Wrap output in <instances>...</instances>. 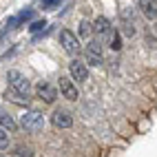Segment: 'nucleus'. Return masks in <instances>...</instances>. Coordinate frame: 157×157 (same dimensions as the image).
Listing matches in <instances>:
<instances>
[{
  "mask_svg": "<svg viewBox=\"0 0 157 157\" xmlns=\"http://www.w3.org/2000/svg\"><path fill=\"white\" fill-rule=\"evenodd\" d=\"M20 126H22L25 131H29V133H38V131H42V126H44V117H42V113H40V111H27L22 117H20Z\"/></svg>",
  "mask_w": 157,
  "mask_h": 157,
  "instance_id": "nucleus-1",
  "label": "nucleus"
},
{
  "mask_svg": "<svg viewBox=\"0 0 157 157\" xmlns=\"http://www.w3.org/2000/svg\"><path fill=\"white\" fill-rule=\"evenodd\" d=\"M60 44H62V49L67 51L69 56H78L80 53V38L73 33L71 29H62L60 31Z\"/></svg>",
  "mask_w": 157,
  "mask_h": 157,
  "instance_id": "nucleus-2",
  "label": "nucleus"
},
{
  "mask_svg": "<svg viewBox=\"0 0 157 157\" xmlns=\"http://www.w3.org/2000/svg\"><path fill=\"white\" fill-rule=\"evenodd\" d=\"M84 58H86V64L91 67H100L104 62V53H102V42L100 40H91L84 49Z\"/></svg>",
  "mask_w": 157,
  "mask_h": 157,
  "instance_id": "nucleus-3",
  "label": "nucleus"
},
{
  "mask_svg": "<svg viewBox=\"0 0 157 157\" xmlns=\"http://www.w3.org/2000/svg\"><path fill=\"white\" fill-rule=\"evenodd\" d=\"M7 80H9V86L20 91V93H25V95H29V91H31V84H29V80L22 75L20 71H9L7 73Z\"/></svg>",
  "mask_w": 157,
  "mask_h": 157,
  "instance_id": "nucleus-4",
  "label": "nucleus"
},
{
  "mask_svg": "<svg viewBox=\"0 0 157 157\" xmlns=\"http://www.w3.org/2000/svg\"><path fill=\"white\" fill-rule=\"evenodd\" d=\"M36 95L40 100H44L47 104H53L56 98H58V89L53 84H49V82H38L36 84Z\"/></svg>",
  "mask_w": 157,
  "mask_h": 157,
  "instance_id": "nucleus-5",
  "label": "nucleus"
},
{
  "mask_svg": "<svg viewBox=\"0 0 157 157\" xmlns=\"http://www.w3.org/2000/svg\"><path fill=\"white\" fill-rule=\"evenodd\" d=\"M69 73H71V78L78 80V82H86L89 80V67L84 62H80V60H73L69 64Z\"/></svg>",
  "mask_w": 157,
  "mask_h": 157,
  "instance_id": "nucleus-6",
  "label": "nucleus"
},
{
  "mask_svg": "<svg viewBox=\"0 0 157 157\" xmlns=\"http://www.w3.org/2000/svg\"><path fill=\"white\" fill-rule=\"evenodd\" d=\"M51 122H53L56 128H69L71 124H73V117H71L69 111H64V109H56L53 115H51Z\"/></svg>",
  "mask_w": 157,
  "mask_h": 157,
  "instance_id": "nucleus-7",
  "label": "nucleus"
},
{
  "mask_svg": "<svg viewBox=\"0 0 157 157\" xmlns=\"http://www.w3.org/2000/svg\"><path fill=\"white\" fill-rule=\"evenodd\" d=\"M60 93H62V98H67V100H78V86L73 84V78H62L60 75Z\"/></svg>",
  "mask_w": 157,
  "mask_h": 157,
  "instance_id": "nucleus-8",
  "label": "nucleus"
},
{
  "mask_svg": "<svg viewBox=\"0 0 157 157\" xmlns=\"http://www.w3.org/2000/svg\"><path fill=\"white\" fill-rule=\"evenodd\" d=\"M5 98H7L9 102L18 104V106H29V102H31L29 95H25V93H20V91H16V89H11V86L5 91Z\"/></svg>",
  "mask_w": 157,
  "mask_h": 157,
  "instance_id": "nucleus-9",
  "label": "nucleus"
},
{
  "mask_svg": "<svg viewBox=\"0 0 157 157\" xmlns=\"http://www.w3.org/2000/svg\"><path fill=\"white\" fill-rule=\"evenodd\" d=\"M93 31H95V36H100V38H109L113 27L104 16H100V18H95V22H93Z\"/></svg>",
  "mask_w": 157,
  "mask_h": 157,
  "instance_id": "nucleus-10",
  "label": "nucleus"
},
{
  "mask_svg": "<svg viewBox=\"0 0 157 157\" xmlns=\"http://www.w3.org/2000/svg\"><path fill=\"white\" fill-rule=\"evenodd\" d=\"M140 9L148 20L157 18V0H140Z\"/></svg>",
  "mask_w": 157,
  "mask_h": 157,
  "instance_id": "nucleus-11",
  "label": "nucleus"
},
{
  "mask_svg": "<svg viewBox=\"0 0 157 157\" xmlns=\"http://www.w3.org/2000/svg\"><path fill=\"white\" fill-rule=\"evenodd\" d=\"M0 128H5V131H9V133L18 128L16 120H13V117H11V115H9V113H7L2 106H0Z\"/></svg>",
  "mask_w": 157,
  "mask_h": 157,
  "instance_id": "nucleus-12",
  "label": "nucleus"
},
{
  "mask_svg": "<svg viewBox=\"0 0 157 157\" xmlns=\"http://www.w3.org/2000/svg\"><path fill=\"white\" fill-rule=\"evenodd\" d=\"M109 47L113 49V51H120L122 49V38H120V33H117V31H111V36H109Z\"/></svg>",
  "mask_w": 157,
  "mask_h": 157,
  "instance_id": "nucleus-13",
  "label": "nucleus"
},
{
  "mask_svg": "<svg viewBox=\"0 0 157 157\" xmlns=\"http://www.w3.org/2000/svg\"><path fill=\"white\" fill-rule=\"evenodd\" d=\"M31 18H33V11H31V9H25V11H20V13L16 16L18 22H27V20H31Z\"/></svg>",
  "mask_w": 157,
  "mask_h": 157,
  "instance_id": "nucleus-14",
  "label": "nucleus"
},
{
  "mask_svg": "<svg viewBox=\"0 0 157 157\" xmlns=\"http://www.w3.org/2000/svg\"><path fill=\"white\" fill-rule=\"evenodd\" d=\"M44 27H47V22H44V20H36V22L29 27V31H31V33H40V31H42Z\"/></svg>",
  "mask_w": 157,
  "mask_h": 157,
  "instance_id": "nucleus-15",
  "label": "nucleus"
},
{
  "mask_svg": "<svg viewBox=\"0 0 157 157\" xmlns=\"http://www.w3.org/2000/svg\"><path fill=\"white\" fill-rule=\"evenodd\" d=\"M9 146V135L5 128H0V148H7Z\"/></svg>",
  "mask_w": 157,
  "mask_h": 157,
  "instance_id": "nucleus-16",
  "label": "nucleus"
},
{
  "mask_svg": "<svg viewBox=\"0 0 157 157\" xmlns=\"http://www.w3.org/2000/svg\"><path fill=\"white\" fill-rule=\"evenodd\" d=\"M91 31H93V27L86 22V20H84V22L80 25V36H91Z\"/></svg>",
  "mask_w": 157,
  "mask_h": 157,
  "instance_id": "nucleus-17",
  "label": "nucleus"
},
{
  "mask_svg": "<svg viewBox=\"0 0 157 157\" xmlns=\"http://www.w3.org/2000/svg\"><path fill=\"white\" fill-rule=\"evenodd\" d=\"M60 5V0H42V7L44 9H53V7H58Z\"/></svg>",
  "mask_w": 157,
  "mask_h": 157,
  "instance_id": "nucleus-18",
  "label": "nucleus"
},
{
  "mask_svg": "<svg viewBox=\"0 0 157 157\" xmlns=\"http://www.w3.org/2000/svg\"><path fill=\"white\" fill-rule=\"evenodd\" d=\"M18 155H25V157H31L33 153H31V148H27V146H18V151H16Z\"/></svg>",
  "mask_w": 157,
  "mask_h": 157,
  "instance_id": "nucleus-19",
  "label": "nucleus"
}]
</instances>
